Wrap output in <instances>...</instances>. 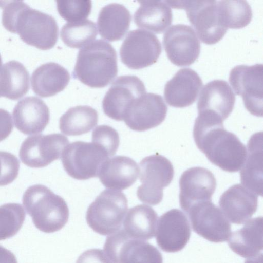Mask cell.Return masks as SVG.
Returning a JSON list of instances; mask_svg holds the SVG:
<instances>
[{"label": "cell", "instance_id": "7a4b0ae2", "mask_svg": "<svg viewBox=\"0 0 263 263\" xmlns=\"http://www.w3.org/2000/svg\"><path fill=\"white\" fill-rule=\"evenodd\" d=\"M0 7L3 26L17 33L23 42L41 50L50 49L55 45L59 27L51 15L30 7L23 1H0Z\"/></svg>", "mask_w": 263, "mask_h": 263}, {"label": "cell", "instance_id": "ba28073f", "mask_svg": "<svg viewBox=\"0 0 263 263\" xmlns=\"http://www.w3.org/2000/svg\"><path fill=\"white\" fill-rule=\"evenodd\" d=\"M171 7L185 10L187 18L202 42L213 45L221 40L227 29L220 24L216 1H168Z\"/></svg>", "mask_w": 263, "mask_h": 263}, {"label": "cell", "instance_id": "3957f363", "mask_svg": "<svg viewBox=\"0 0 263 263\" xmlns=\"http://www.w3.org/2000/svg\"><path fill=\"white\" fill-rule=\"evenodd\" d=\"M118 73L117 55L108 42L98 39L79 50L72 77L92 88L107 86Z\"/></svg>", "mask_w": 263, "mask_h": 263}, {"label": "cell", "instance_id": "5b68a950", "mask_svg": "<svg viewBox=\"0 0 263 263\" xmlns=\"http://www.w3.org/2000/svg\"><path fill=\"white\" fill-rule=\"evenodd\" d=\"M127 209V199L123 192L105 190L88 206L86 222L94 232L110 235L121 228Z\"/></svg>", "mask_w": 263, "mask_h": 263}, {"label": "cell", "instance_id": "52a82bcc", "mask_svg": "<svg viewBox=\"0 0 263 263\" xmlns=\"http://www.w3.org/2000/svg\"><path fill=\"white\" fill-rule=\"evenodd\" d=\"M139 166L142 184L137 189V197L144 203L157 205L162 200L163 189L174 178L173 166L168 159L158 154L144 158Z\"/></svg>", "mask_w": 263, "mask_h": 263}, {"label": "cell", "instance_id": "8fae6325", "mask_svg": "<svg viewBox=\"0 0 263 263\" xmlns=\"http://www.w3.org/2000/svg\"><path fill=\"white\" fill-rule=\"evenodd\" d=\"M193 231L213 242L228 241L231 226L221 210L208 201L193 205L186 212Z\"/></svg>", "mask_w": 263, "mask_h": 263}, {"label": "cell", "instance_id": "74e56055", "mask_svg": "<svg viewBox=\"0 0 263 263\" xmlns=\"http://www.w3.org/2000/svg\"><path fill=\"white\" fill-rule=\"evenodd\" d=\"M76 263H113L102 250L91 249L83 252Z\"/></svg>", "mask_w": 263, "mask_h": 263}, {"label": "cell", "instance_id": "d6986e66", "mask_svg": "<svg viewBox=\"0 0 263 263\" xmlns=\"http://www.w3.org/2000/svg\"><path fill=\"white\" fill-rule=\"evenodd\" d=\"M219 205L228 220L235 224H243L256 212L258 197L243 185L236 184L222 193Z\"/></svg>", "mask_w": 263, "mask_h": 263}, {"label": "cell", "instance_id": "44dd1931", "mask_svg": "<svg viewBox=\"0 0 263 263\" xmlns=\"http://www.w3.org/2000/svg\"><path fill=\"white\" fill-rule=\"evenodd\" d=\"M15 127L26 135L42 132L50 120V112L45 103L35 96L19 101L12 112Z\"/></svg>", "mask_w": 263, "mask_h": 263}, {"label": "cell", "instance_id": "d6a6232c", "mask_svg": "<svg viewBox=\"0 0 263 263\" xmlns=\"http://www.w3.org/2000/svg\"><path fill=\"white\" fill-rule=\"evenodd\" d=\"M97 35L96 24L89 20L67 23L61 28L60 36L64 43L73 48L85 46Z\"/></svg>", "mask_w": 263, "mask_h": 263}, {"label": "cell", "instance_id": "6da1fadb", "mask_svg": "<svg viewBox=\"0 0 263 263\" xmlns=\"http://www.w3.org/2000/svg\"><path fill=\"white\" fill-rule=\"evenodd\" d=\"M223 120L210 113H198L193 137L198 149L208 159L221 170L236 172L246 160L247 150L233 133L225 129Z\"/></svg>", "mask_w": 263, "mask_h": 263}, {"label": "cell", "instance_id": "83f0119b", "mask_svg": "<svg viewBox=\"0 0 263 263\" xmlns=\"http://www.w3.org/2000/svg\"><path fill=\"white\" fill-rule=\"evenodd\" d=\"M135 12L134 20L139 28L157 34L164 32L171 25L173 14L166 1H142Z\"/></svg>", "mask_w": 263, "mask_h": 263}, {"label": "cell", "instance_id": "d590c367", "mask_svg": "<svg viewBox=\"0 0 263 263\" xmlns=\"http://www.w3.org/2000/svg\"><path fill=\"white\" fill-rule=\"evenodd\" d=\"M92 142L101 145L111 157L116 154L119 147V136L113 127L101 125L97 126L92 132Z\"/></svg>", "mask_w": 263, "mask_h": 263}, {"label": "cell", "instance_id": "277c9868", "mask_svg": "<svg viewBox=\"0 0 263 263\" xmlns=\"http://www.w3.org/2000/svg\"><path fill=\"white\" fill-rule=\"evenodd\" d=\"M22 202L35 227L43 232L59 231L68 220L69 209L65 200L44 185L28 187Z\"/></svg>", "mask_w": 263, "mask_h": 263}, {"label": "cell", "instance_id": "60d3db41", "mask_svg": "<svg viewBox=\"0 0 263 263\" xmlns=\"http://www.w3.org/2000/svg\"><path fill=\"white\" fill-rule=\"evenodd\" d=\"M245 263H262V253L246 259Z\"/></svg>", "mask_w": 263, "mask_h": 263}, {"label": "cell", "instance_id": "5bb4252c", "mask_svg": "<svg viewBox=\"0 0 263 263\" xmlns=\"http://www.w3.org/2000/svg\"><path fill=\"white\" fill-rule=\"evenodd\" d=\"M167 111V107L161 96L146 92L130 104L125 111L123 120L131 129L143 132L162 123Z\"/></svg>", "mask_w": 263, "mask_h": 263}, {"label": "cell", "instance_id": "f1b7e54d", "mask_svg": "<svg viewBox=\"0 0 263 263\" xmlns=\"http://www.w3.org/2000/svg\"><path fill=\"white\" fill-rule=\"evenodd\" d=\"M157 222V214L152 208L139 204L126 214L122 229L130 237L145 241L155 236Z\"/></svg>", "mask_w": 263, "mask_h": 263}, {"label": "cell", "instance_id": "8d00e7d4", "mask_svg": "<svg viewBox=\"0 0 263 263\" xmlns=\"http://www.w3.org/2000/svg\"><path fill=\"white\" fill-rule=\"evenodd\" d=\"M20 161L13 154L0 151V186L12 183L17 177Z\"/></svg>", "mask_w": 263, "mask_h": 263}, {"label": "cell", "instance_id": "ffe728a7", "mask_svg": "<svg viewBox=\"0 0 263 263\" xmlns=\"http://www.w3.org/2000/svg\"><path fill=\"white\" fill-rule=\"evenodd\" d=\"M202 87V81L195 71L182 68L165 84L164 97L170 106L185 107L195 102Z\"/></svg>", "mask_w": 263, "mask_h": 263}, {"label": "cell", "instance_id": "f35d334b", "mask_svg": "<svg viewBox=\"0 0 263 263\" xmlns=\"http://www.w3.org/2000/svg\"><path fill=\"white\" fill-rule=\"evenodd\" d=\"M13 125L10 114L0 108V142L6 139L11 134Z\"/></svg>", "mask_w": 263, "mask_h": 263}, {"label": "cell", "instance_id": "1f68e13d", "mask_svg": "<svg viewBox=\"0 0 263 263\" xmlns=\"http://www.w3.org/2000/svg\"><path fill=\"white\" fill-rule=\"evenodd\" d=\"M217 11L220 24L227 29L246 27L253 16L251 7L246 1H217Z\"/></svg>", "mask_w": 263, "mask_h": 263}, {"label": "cell", "instance_id": "836d02e7", "mask_svg": "<svg viewBox=\"0 0 263 263\" xmlns=\"http://www.w3.org/2000/svg\"><path fill=\"white\" fill-rule=\"evenodd\" d=\"M26 217L21 204L9 203L0 205V240L14 236L22 228Z\"/></svg>", "mask_w": 263, "mask_h": 263}, {"label": "cell", "instance_id": "7402d4cb", "mask_svg": "<svg viewBox=\"0 0 263 263\" xmlns=\"http://www.w3.org/2000/svg\"><path fill=\"white\" fill-rule=\"evenodd\" d=\"M235 96L229 84L222 80H215L203 87L197 106L198 113L206 112L217 115L223 121L233 111Z\"/></svg>", "mask_w": 263, "mask_h": 263}, {"label": "cell", "instance_id": "4dcf8cb0", "mask_svg": "<svg viewBox=\"0 0 263 263\" xmlns=\"http://www.w3.org/2000/svg\"><path fill=\"white\" fill-rule=\"evenodd\" d=\"M98 115L92 107L80 105L71 107L60 118L59 128L67 136H79L89 132L97 124Z\"/></svg>", "mask_w": 263, "mask_h": 263}, {"label": "cell", "instance_id": "cb8c5ba5", "mask_svg": "<svg viewBox=\"0 0 263 263\" xmlns=\"http://www.w3.org/2000/svg\"><path fill=\"white\" fill-rule=\"evenodd\" d=\"M70 74L66 69L54 62L43 64L33 72L31 87L37 96H53L63 90L69 82Z\"/></svg>", "mask_w": 263, "mask_h": 263}, {"label": "cell", "instance_id": "603a6c76", "mask_svg": "<svg viewBox=\"0 0 263 263\" xmlns=\"http://www.w3.org/2000/svg\"><path fill=\"white\" fill-rule=\"evenodd\" d=\"M139 175L135 160L124 156L107 159L101 165L98 176L102 184L113 190H123L131 186Z\"/></svg>", "mask_w": 263, "mask_h": 263}, {"label": "cell", "instance_id": "30bf717a", "mask_svg": "<svg viewBox=\"0 0 263 263\" xmlns=\"http://www.w3.org/2000/svg\"><path fill=\"white\" fill-rule=\"evenodd\" d=\"M162 51L157 37L143 29L131 30L120 48L122 63L128 68L140 69L155 63Z\"/></svg>", "mask_w": 263, "mask_h": 263}, {"label": "cell", "instance_id": "8992f818", "mask_svg": "<svg viewBox=\"0 0 263 263\" xmlns=\"http://www.w3.org/2000/svg\"><path fill=\"white\" fill-rule=\"evenodd\" d=\"M109 155L97 143L75 141L67 145L62 156V163L66 172L77 180L97 177L102 164Z\"/></svg>", "mask_w": 263, "mask_h": 263}, {"label": "cell", "instance_id": "7c38bea8", "mask_svg": "<svg viewBox=\"0 0 263 263\" xmlns=\"http://www.w3.org/2000/svg\"><path fill=\"white\" fill-rule=\"evenodd\" d=\"M263 66L237 65L230 72L229 81L235 93L241 96L246 108L252 115L262 116Z\"/></svg>", "mask_w": 263, "mask_h": 263}, {"label": "cell", "instance_id": "2e32d148", "mask_svg": "<svg viewBox=\"0 0 263 263\" xmlns=\"http://www.w3.org/2000/svg\"><path fill=\"white\" fill-rule=\"evenodd\" d=\"M179 203L186 212L198 203L212 201L216 187L214 174L202 167H191L185 171L179 179Z\"/></svg>", "mask_w": 263, "mask_h": 263}, {"label": "cell", "instance_id": "9a60e30c", "mask_svg": "<svg viewBox=\"0 0 263 263\" xmlns=\"http://www.w3.org/2000/svg\"><path fill=\"white\" fill-rule=\"evenodd\" d=\"M163 45L170 61L178 66L194 63L200 52V43L194 30L190 26H172L163 35Z\"/></svg>", "mask_w": 263, "mask_h": 263}, {"label": "cell", "instance_id": "b9f144b4", "mask_svg": "<svg viewBox=\"0 0 263 263\" xmlns=\"http://www.w3.org/2000/svg\"><path fill=\"white\" fill-rule=\"evenodd\" d=\"M2 66V60L1 55L0 54V69H1Z\"/></svg>", "mask_w": 263, "mask_h": 263}, {"label": "cell", "instance_id": "4316f807", "mask_svg": "<svg viewBox=\"0 0 263 263\" xmlns=\"http://www.w3.org/2000/svg\"><path fill=\"white\" fill-rule=\"evenodd\" d=\"M228 241L230 248L242 257L258 255L262 249V217L249 220L242 228L231 233Z\"/></svg>", "mask_w": 263, "mask_h": 263}, {"label": "cell", "instance_id": "e0dca14e", "mask_svg": "<svg viewBox=\"0 0 263 263\" xmlns=\"http://www.w3.org/2000/svg\"><path fill=\"white\" fill-rule=\"evenodd\" d=\"M145 93L144 84L138 77L132 75L120 76L112 83L103 98V111L113 120L122 121L130 104Z\"/></svg>", "mask_w": 263, "mask_h": 263}, {"label": "cell", "instance_id": "484cf974", "mask_svg": "<svg viewBox=\"0 0 263 263\" xmlns=\"http://www.w3.org/2000/svg\"><path fill=\"white\" fill-rule=\"evenodd\" d=\"M132 20L129 10L123 5L111 3L100 11L97 26L104 39L110 42L119 41L126 34Z\"/></svg>", "mask_w": 263, "mask_h": 263}, {"label": "cell", "instance_id": "ac0fdd59", "mask_svg": "<svg viewBox=\"0 0 263 263\" xmlns=\"http://www.w3.org/2000/svg\"><path fill=\"white\" fill-rule=\"evenodd\" d=\"M191 228L186 215L180 210L173 209L159 218L156 240L163 251L174 253L182 250L191 236Z\"/></svg>", "mask_w": 263, "mask_h": 263}, {"label": "cell", "instance_id": "9c48e42d", "mask_svg": "<svg viewBox=\"0 0 263 263\" xmlns=\"http://www.w3.org/2000/svg\"><path fill=\"white\" fill-rule=\"evenodd\" d=\"M103 249L113 263H163L162 254L156 247L130 237L123 229L108 236Z\"/></svg>", "mask_w": 263, "mask_h": 263}, {"label": "cell", "instance_id": "f546056e", "mask_svg": "<svg viewBox=\"0 0 263 263\" xmlns=\"http://www.w3.org/2000/svg\"><path fill=\"white\" fill-rule=\"evenodd\" d=\"M29 89V73L23 64L12 60L2 65L0 69V97L18 100Z\"/></svg>", "mask_w": 263, "mask_h": 263}, {"label": "cell", "instance_id": "d4e9b609", "mask_svg": "<svg viewBox=\"0 0 263 263\" xmlns=\"http://www.w3.org/2000/svg\"><path fill=\"white\" fill-rule=\"evenodd\" d=\"M247 155L240 172L242 185L257 195L262 196V133L254 134L247 145Z\"/></svg>", "mask_w": 263, "mask_h": 263}, {"label": "cell", "instance_id": "e575fe53", "mask_svg": "<svg viewBox=\"0 0 263 263\" xmlns=\"http://www.w3.org/2000/svg\"><path fill=\"white\" fill-rule=\"evenodd\" d=\"M59 14L68 23L85 20L90 14L91 1H57Z\"/></svg>", "mask_w": 263, "mask_h": 263}, {"label": "cell", "instance_id": "ab89813d", "mask_svg": "<svg viewBox=\"0 0 263 263\" xmlns=\"http://www.w3.org/2000/svg\"><path fill=\"white\" fill-rule=\"evenodd\" d=\"M0 263H17L14 254L0 245Z\"/></svg>", "mask_w": 263, "mask_h": 263}, {"label": "cell", "instance_id": "4fadbf2b", "mask_svg": "<svg viewBox=\"0 0 263 263\" xmlns=\"http://www.w3.org/2000/svg\"><path fill=\"white\" fill-rule=\"evenodd\" d=\"M68 143L67 138L59 133L29 136L22 143L19 157L29 167H44L59 159Z\"/></svg>", "mask_w": 263, "mask_h": 263}]
</instances>
